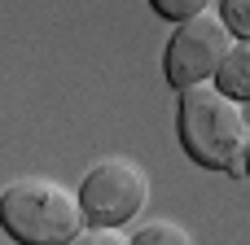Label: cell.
<instances>
[{
	"mask_svg": "<svg viewBox=\"0 0 250 245\" xmlns=\"http://www.w3.org/2000/svg\"><path fill=\"white\" fill-rule=\"evenodd\" d=\"M149 4H154V13H158V18H167V22H185V18L207 13V4H211V0H149Z\"/></svg>",
	"mask_w": 250,
	"mask_h": 245,
	"instance_id": "8",
	"label": "cell"
},
{
	"mask_svg": "<svg viewBox=\"0 0 250 245\" xmlns=\"http://www.w3.org/2000/svg\"><path fill=\"white\" fill-rule=\"evenodd\" d=\"M215 88H220L229 101L250 105V39H237V44L229 48V57H224V66H220V75H215Z\"/></svg>",
	"mask_w": 250,
	"mask_h": 245,
	"instance_id": "5",
	"label": "cell"
},
{
	"mask_svg": "<svg viewBox=\"0 0 250 245\" xmlns=\"http://www.w3.org/2000/svg\"><path fill=\"white\" fill-rule=\"evenodd\" d=\"M83 224L79 197L57 180L26 175L0 193V228L13 245H66Z\"/></svg>",
	"mask_w": 250,
	"mask_h": 245,
	"instance_id": "2",
	"label": "cell"
},
{
	"mask_svg": "<svg viewBox=\"0 0 250 245\" xmlns=\"http://www.w3.org/2000/svg\"><path fill=\"white\" fill-rule=\"evenodd\" d=\"M127 245H189V232L171 219H149L127 237Z\"/></svg>",
	"mask_w": 250,
	"mask_h": 245,
	"instance_id": "6",
	"label": "cell"
},
{
	"mask_svg": "<svg viewBox=\"0 0 250 245\" xmlns=\"http://www.w3.org/2000/svg\"><path fill=\"white\" fill-rule=\"evenodd\" d=\"M66 245H127V237H123L119 228H88V232L79 228Z\"/></svg>",
	"mask_w": 250,
	"mask_h": 245,
	"instance_id": "9",
	"label": "cell"
},
{
	"mask_svg": "<svg viewBox=\"0 0 250 245\" xmlns=\"http://www.w3.org/2000/svg\"><path fill=\"white\" fill-rule=\"evenodd\" d=\"M176 136H180V149L202 171H242L250 127L242 105L229 101L215 83H193V88H180Z\"/></svg>",
	"mask_w": 250,
	"mask_h": 245,
	"instance_id": "1",
	"label": "cell"
},
{
	"mask_svg": "<svg viewBox=\"0 0 250 245\" xmlns=\"http://www.w3.org/2000/svg\"><path fill=\"white\" fill-rule=\"evenodd\" d=\"M242 175L250 180V140H246V153H242Z\"/></svg>",
	"mask_w": 250,
	"mask_h": 245,
	"instance_id": "10",
	"label": "cell"
},
{
	"mask_svg": "<svg viewBox=\"0 0 250 245\" xmlns=\"http://www.w3.org/2000/svg\"><path fill=\"white\" fill-rule=\"evenodd\" d=\"M220 22L233 39H250V0H220Z\"/></svg>",
	"mask_w": 250,
	"mask_h": 245,
	"instance_id": "7",
	"label": "cell"
},
{
	"mask_svg": "<svg viewBox=\"0 0 250 245\" xmlns=\"http://www.w3.org/2000/svg\"><path fill=\"white\" fill-rule=\"evenodd\" d=\"M233 48V35L229 26L220 22V13H198V18H185L176 22L171 39H167V53H163V75L167 83L180 92V88H193V83H211L224 66Z\"/></svg>",
	"mask_w": 250,
	"mask_h": 245,
	"instance_id": "3",
	"label": "cell"
},
{
	"mask_svg": "<svg viewBox=\"0 0 250 245\" xmlns=\"http://www.w3.org/2000/svg\"><path fill=\"white\" fill-rule=\"evenodd\" d=\"M145 197L149 180L132 158H105L79 184V210L92 228H123L132 215L145 210Z\"/></svg>",
	"mask_w": 250,
	"mask_h": 245,
	"instance_id": "4",
	"label": "cell"
}]
</instances>
